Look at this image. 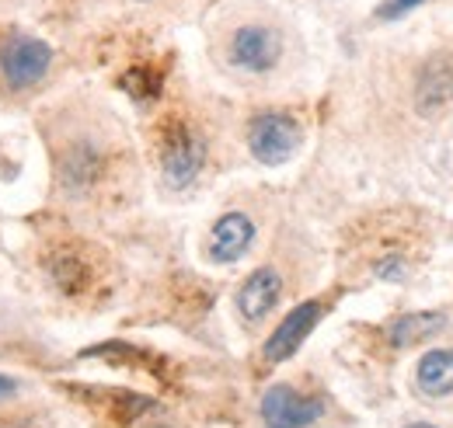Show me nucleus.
<instances>
[{
  "label": "nucleus",
  "instance_id": "nucleus-1",
  "mask_svg": "<svg viewBox=\"0 0 453 428\" xmlns=\"http://www.w3.org/2000/svg\"><path fill=\"white\" fill-rule=\"evenodd\" d=\"M53 157H57L59 188L73 199L91 195L109 174V147L98 136H91L88 129H77L70 136L53 140Z\"/></svg>",
  "mask_w": 453,
  "mask_h": 428
},
{
  "label": "nucleus",
  "instance_id": "nucleus-2",
  "mask_svg": "<svg viewBox=\"0 0 453 428\" xmlns=\"http://www.w3.org/2000/svg\"><path fill=\"white\" fill-rule=\"evenodd\" d=\"M157 164H161V178L165 185L181 192L188 188L203 164H206V140L203 133L185 118V115H165L157 126Z\"/></svg>",
  "mask_w": 453,
  "mask_h": 428
},
{
  "label": "nucleus",
  "instance_id": "nucleus-3",
  "mask_svg": "<svg viewBox=\"0 0 453 428\" xmlns=\"http://www.w3.org/2000/svg\"><path fill=\"white\" fill-rule=\"evenodd\" d=\"M53 66V46L18 25L0 32V84L11 95H21L46 80Z\"/></svg>",
  "mask_w": 453,
  "mask_h": 428
},
{
  "label": "nucleus",
  "instance_id": "nucleus-4",
  "mask_svg": "<svg viewBox=\"0 0 453 428\" xmlns=\"http://www.w3.org/2000/svg\"><path fill=\"white\" fill-rule=\"evenodd\" d=\"M283 53H286L283 32L273 21H262V18L241 21L226 35V63L234 70H241V73H251V77L273 73L283 63Z\"/></svg>",
  "mask_w": 453,
  "mask_h": 428
},
{
  "label": "nucleus",
  "instance_id": "nucleus-5",
  "mask_svg": "<svg viewBox=\"0 0 453 428\" xmlns=\"http://www.w3.org/2000/svg\"><path fill=\"white\" fill-rule=\"evenodd\" d=\"M300 147H303V126L296 115H289L283 108L258 111L248 122V150L265 167H280V164L293 161L300 154Z\"/></svg>",
  "mask_w": 453,
  "mask_h": 428
},
{
  "label": "nucleus",
  "instance_id": "nucleus-6",
  "mask_svg": "<svg viewBox=\"0 0 453 428\" xmlns=\"http://www.w3.org/2000/svg\"><path fill=\"white\" fill-rule=\"evenodd\" d=\"M46 271H50L53 286L70 300H84L102 286V262H98L95 248H88L81 241L57 244L46 255Z\"/></svg>",
  "mask_w": 453,
  "mask_h": 428
},
{
  "label": "nucleus",
  "instance_id": "nucleus-7",
  "mask_svg": "<svg viewBox=\"0 0 453 428\" xmlns=\"http://www.w3.org/2000/svg\"><path fill=\"white\" fill-rule=\"evenodd\" d=\"M325 415L321 397H307L289 383H276L262 397V422L265 428H307Z\"/></svg>",
  "mask_w": 453,
  "mask_h": 428
},
{
  "label": "nucleus",
  "instance_id": "nucleus-8",
  "mask_svg": "<svg viewBox=\"0 0 453 428\" xmlns=\"http://www.w3.org/2000/svg\"><path fill=\"white\" fill-rule=\"evenodd\" d=\"M321 317H325V303H321V300H307V303L293 307L283 321H280V327L269 334V341L262 345V359H265L269 366L286 363V359L307 341V334L318 327Z\"/></svg>",
  "mask_w": 453,
  "mask_h": 428
},
{
  "label": "nucleus",
  "instance_id": "nucleus-9",
  "mask_svg": "<svg viewBox=\"0 0 453 428\" xmlns=\"http://www.w3.org/2000/svg\"><path fill=\"white\" fill-rule=\"evenodd\" d=\"M280 296H283V275L276 268L265 265V268H255L241 282V289L234 296V307H237V314H241L244 324H262L276 310Z\"/></svg>",
  "mask_w": 453,
  "mask_h": 428
},
{
  "label": "nucleus",
  "instance_id": "nucleus-10",
  "mask_svg": "<svg viewBox=\"0 0 453 428\" xmlns=\"http://www.w3.org/2000/svg\"><path fill=\"white\" fill-rule=\"evenodd\" d=\"M255 241V223L251 216L244 213H224L213 230H210V244H206V258L217 262V265H230L237 262Z\"/></svg>",
  "mask_w": 453,
  "mask_h": 428
},
{
  "label": "nucleus",
  "instance_id": "nucleus-11",
  "mask_svg": "<svg viewBox=\"0 0 453 428\" xmlns=\"http://www.w3.org/2000/svg\"><path fill=\"white\" fill-rule=\"evenodd\" d=\"M453 98V56L436 53L426 59L418 84H415V105L422 115H433L440 108H447Z\"/></svg>",
  "mask_w": 453,
  "mask_h": 428
},
{
  "label": "nucleus",
  "instance_id": "nucleus-12",
  "mask_svg": "<svg viewBox=\"0 0 453 428\" xmlns=\"http://www.w3.org/2000/svg\"><path fill=\"white\" fill-rule=\"evenodd\" d=\"M443 324H447V317H443V314H433V310L401 314V317L391 321V327H388V341L397 345V348H404V345H418V341H426V338L440 334V331H443Z\"/></svg>",
  "mask_w": 453,
  "mask_h": 428
},
{
  "label": "nucleus",
  "instance_id": "nucleus-13",
  "mask_svg": "<svg viewBox=\"0 0 453 428\" xmlns=\"http://www.w3.org/2000/svg\"><path fill=\"white\" fill-rule=\"evenodd\" d=\"M415 379H418V390L429 394V397H447L453 394V352L450 348H436L429 355H422L418 370H415Z\"/></svg>",
  "mask_w": 453,
  "mask_h": 428
},
{
  "label": "nucleus",
  "instance_id": "nucleus-14",
  "mask_svg": "<svg viewBox=\"0 0 453 428\" xmlns=\"http://www.w3.org/2000/svg\"><path fill=\"white\" fill-rule=\"evenodd\" d=\"M122 88L133 95V98H154L161 91V77L150 70V66H136L133 73H126Z\"/></svg>",
  "mask_w": 453,
  "mask_h": 428
},
{
  "label": "nucleus",
  "instance_id": "nucleus-15",
  "mask_svg": "<svg viewBox=\"0 0 453 428\" xmlns=\"http://www.w3.org/2000/svg\"><path fill=\"white\" fill-rule=\"evenodd\" d=\"M426 0H384L380 7H377V18L380 21H397V18H404L408 11H415V7H422Z\"/></svg>",
  "mask_w": 453,
  "mask_h": 428
},
{
  "label": "nucleus",
  "instance_id": "nucleus-16",
  "mask_svg": "<svg viewBox=\"0 0 453 428\" xmlns=\"http://www.w3.org/2000/svg\"><path fill=\"white\" fill-rule=\"evenodd\" d=\"M0 428H35V425H32L28 418H4V422H0Z\"/></svg>",
  "mask_w": 453,
  "mask_h": 428
},
{
  "label": "nucleus",
  "instance_id": "nucleus-17",
  "mask_svg": "<svg viewBox=\"0 0 453 428\" xmlns=\"http://www.w3.org/2000/svg\"><path fill=\"white\" fill-rule=\"evenodd\" d=\"M11 394H14V379L0 376V401H4V397H11Z\"/></svg>",
  "mask_w": 453,
  "mask_h": 428
},
{
  "label": "nucleus",
  "instance_id": "nucleus-18",
  "mask_svg": "<svg viewBox=\"0 0 453 428\" xmlns=\"http://www.w3.org/2000/svg\"><path fill=\"white\" fill-rule=\"evenodd\" d=\"M404 428H433V425H422V422H418V425H404Z\"/></svg>",
  "mask_w": 453,
  "mask_h": 428
}]
</instances>
